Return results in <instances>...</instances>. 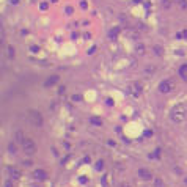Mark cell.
I'll return each mask as SVG.
<instances>
[{
	"instance_id": "6da1fadb",
	"label": "cell",
	"mask_w": 187,
	"mask_h": 187,
	"mask_svg": "<svg viewBox=\"0 0 187 187\" xmlns=\"http://www.w3.org/2000/svg\"><path fill=\"white\" fill-rule=\"evenodd\" d=\"M185 115H187V112H185V107L184 106H174L173 109H171V112H170V118H171V121L173 123H182L184 120H185Z\"/></svg>"
},
{
	"instance_id": "7a4b0ae2",
	"label": "cell",
	"mask_w": 187,
	"mask_h": 187,
	"mask_svg": "<svg viewBox=\"0 0 187 187\" xmlns=\"http://www.w3.org/2000/svg\"><path fill=\"white\" fill-rule=\"evenodd\" d=\"M27 120H29V123L32 124V126H35V127H41L43 126V115L38 112V110H29L27 112Z\"/></svg>"
},
{
	"instance_id": "3957f363",
	"label": "cell",
	"mask_w": 187,
	"mask_h": 187,
	"mask_svg": "<svg viewBox=\"0 0 187 187\" xmlns=\"http://www.w3.org/2000/svg\"><path fill=\"white\" fill-rule=\"evenodd\" d=\"M21 145H22V149L27 156H33L36 153V143L33 142V138H29V137H24L21 140Z\"/></svg>"
},
{
	"instance_id": "277c9868",
	"label": "cell",
	"mask_w": 187,
	"mask_h": 187,
	"mask_svg": "<svg viewBox=\"0 0 187 187\" xmlns=\"http://www.w3.org/2000/svg\"><path fill=\"white\" fill-rule=\"evenodd\" d=\"M174 88V83L173 80H162L159 83V91L162 93V95H167V93H171Z\"/></svg>"
},
{
	"instance_id": "5b68a950",
	"label": "cell",
	"mask_w": 187,
	"mask_h": 187,
	"mask_svg": "<svg viewBox=\"0 0 187 187\" xmlns=\"http://www.w3.org/2000/svg\"><path fill=\"white\" fill-rule=\"evenodd\" d=\"M129 91L132 93L135 98H140V96H142V93H143V85H142L140 82H131V85H129Z\"/></svg>"
},
{
	"instance_id": "8992f818",
	"label": "cell",
	"mask_w": 187,
	"mask_h": 187,
	"mask_svg": "<svg viewBox=\"0 0 187 187\" xmlns=\"http://www.w3.org/2000/svg\"><path fill=\"white\" fill-rule=\"evenodd\" d=\"M33 178H35V181L43 182V181H46V179H47V171H46V170H43V168H38V170H35V171H33Z\"/></svg>"
},
{
	"instance_id": "52a82bcc",
	"label": "cell",
	"mask_w": 187,
	"mask_h": 187,
	"mask_svg": "<svg viewBox=\"0 0 187 187\" xmlns=\"http://www.w3.org/2000/svg\"><path fill=\"white\" fill-rule=\"evenodd\" d=\"M138 176L143 179V181H149L153 178V173L148 170V168H138Z\"/></svg>"
},
{
	"instance_id": "ba28073f",
	"label": "cell",
	"mask_w": 187,
	"mask_h": 187,
	"mask_svg": "<svg viewBox=\"0 0 187 187\" xmlns=\"http://www.w3.org/2000/svg\"><path fill=\"white\" fill-rule=\"evenodd\" d=\"M58 83V75H50L46 82H44V86L46 88H50V86H54V85H57Z\"/></svg>"
},
{
	"instance_id": "9c48e42d",
	"label": "cell",
	"mask_w": 187,
	"mask_h": 187,
	"mask_svg": "<svg viewBox=\"0 0 187 187\" xmlns=\"http://www.w3.org/2000/svg\"><path fill=\"white\" fill-rule=\"evenodd\" d=\"M8 173H10V178H11V179H18V178L21 176V173H19L16 168H13V167L8 168Z\"/></svg>"
},
{
	"instance_id": "30bf717a",
	"label": "cell",
	"mask_w": 187,
	"mask_h": 187,
	"mask_svg": "<svg viewBox=\"0 0 187 187\" xmlns=\"http://www.w3.org/2000/svg\"><path fill=\"white\" fill-rule=\"evenodd\" d=\"M179 75L187 82V65H182V66L179 68Z\"/></svg>"
},
{
	"instance_id": "8fae6325",
	"label": "cell",
	"mask_w": 187,
	"mask_h": 187,
	"mask_svg": "<svg viewBox=\"0 0 187 187\" xmlns=\"http://www.w3.org/2000/svg\"><path fill=\"white\" fill-rule=\"evenodd\" d=\"M95 126H102V121H101V118H98V117H91V120H90Z\"/></svg>"
},
{
	"instance_id": "7c38bea8",
	"label": "cell",
	"mask_w": 187,
	"mask_h": 187,
	"mask_svg": "<svg viewBox=\"0 0 187 187\" xmlns=\"http://www.w3.org/2000/svg\"><path fill=\"white\" fill-rule=\"evenodd\" d=\"M154 187H165V182L162 181V178H156L154 179Z\"/></svg>"
},
{
	"instance_id": "4fadbf2b",
	"label": "cell",
	"mask_w": 187,
	"mask_h": 187,
	"mask_svg": "<svg viewBox=\"0 0 187 187\" xmlns=\"http://www.w3.org/2000/svg\"><path fill=\"white\" fill-rule=\"evenodd\" d=\"M7 50H8V52H7V54H8V57H10V58H14V49H13L11 46H8V49H7Z\"/></svg>"
},
{
	"instance_id": "5bb4252c",
	"label": "cell",
	"mask_w": 187,
	"mask_h": 187,
	"mask_svg": "<svg viewBox=\"0 0 187 187\" xmlns=\"http://www.w3.org/2000/svg\"><path fill=\"white\" fill-rule=\"evenodd\" d=\"M154 54L162 55V54H164V52H162V47H160V46H154Z\"/></svg>"
},
{
	"instance_id": "9a60e30c",
	"label": "cell",
	"mask_w": 187,
	"mask_h": 187,
	"mask_svg": "<svg viewBox=\"0 0 187 187\" xmlns=\"http://www.w3.org/2000/svg\"><path fill=\"white\" fill-rule=\"evenodd\" d=\"M104 168V162L102 160H98V164H96V170H102Z\"/></svg>"
},
{
	"instance_id": "2e32d148",
	"label": "cell",
	"mask_w": 187,
	"mask_h": 187,
	"mask_svg": "<svg viewBox=\"0 0 187 187\" xmlns=\"http://www.w3.org/2000/svg\"><path fill=\"white\" fill-rule=\"evenodd\" d=\"M118 32H120V30H118V29H113V30H112V32H110V38H112V39H113V38H115V36H117V33H118Z\"/></svg>"
},
{
	"instance_id": "e0dca14e",
	"label": "cell",
	"mask_w": 187,
	"mask_h": 187,
	"mask_svg": "<svg viewBox=\"0 0 187 187\" xmlns=\"http://www.w3.org/2000/svg\"><path fill=\"white\" fill-rule=\"evenodd\" d=\"M3 187H14V185H13V182H11V181H5Z\"/></svg>"
},
{
	"instance_id": "ac0fdd59",
	"label": "cell",
	"mask_w": 187,
	"mask_h": 187,
	"mask_svg": "<svg viewBox=\"0 0 187 187\" xmlns=\"http://www.w3.org/2000/svg\"><path fill=\"white\" fill-rule=\"evenodd\" d=\"M137 50H138L140 54H142V52H145V46H143V47H142V46H138V47H137Z\"/></svg>"
},
{
	"instance_id": "d6986e66",
	"label": "cell",
	"mask_w": 187,
	"mask_h": 187,
	"mask_svg": "<svg viewBox=\"0 0 187 187\" xmlns=\"http://www.w3.org/2000/svg\"><path fill=\"white\" fill-rule=\"evenodd\" d=\"M72 99H74V101H80V96H79V95H75V96H74Z\"/></svg>"
},
{
	"instance_id": "ffe728a7",
	"label": "cell",
	"mask_w": 187,
	"mask_h": 187,
	"mask_svg": "<svg viewBox=\"0 0 187 187\" xmlns=\"http://www.w3.org/2000/svg\"><path fill=\"white\" fill-rule=\"evenodd\" d=\"M184 182H185V184H187V176H185V178H184Z\"/></svg>"
},
{
	"instance_id": "44dd1931",
	"label": "cell",
	"mask_w": 187,
	"mask_h": 187,
	"mask_svg": "<svg viewBox=\"0 0 187 187\" xmlns=\"http://www.w3.org/2000/svg\"><path fill=\"white\" fill-rule=\"evenodd\" d=\"M123 187H127V184H124V185H123Z\"/></svg>"
}]
</instances>
